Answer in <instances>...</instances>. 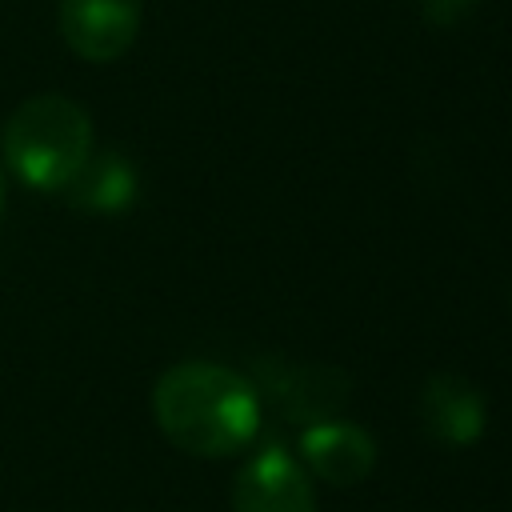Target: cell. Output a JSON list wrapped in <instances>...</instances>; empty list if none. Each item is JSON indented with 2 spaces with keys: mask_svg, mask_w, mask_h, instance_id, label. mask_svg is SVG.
<instances>
[{
  "mask_svg": "<svg viewBox=\"0 0 512 512\" xmlns=\"http://www.w3.org/2000/svg\"><path fill=\"white\" fill-rule=\"evenodd\" d=\"M236 512H316L308 472L276 444L260 448L232 484Z\"/></svg>",
  "mask_w": 512,
  "mask_h": 512,
  "instance_id": "cell-4",
  "label": "cell"
},
{
  "mask_svg": "<svg viewBox=\"0 0 512 512\" xmlns=\"http://www.w3.org/2000/svg\"><path fill=\"white\" fill-rule=\"evenodd\" d=\"M300 456L312 468V476L348 488L360 484L376 464V444L360 424L348 420H316L300 436Z\"/></svg>",
  "mask_w": 512,
  "mask_h": 512,
  "instance_id": "cell-7",
  "label": "cell"
},
{
  "mask_svg": "<svg viewBox=\"0 0 512 512\" xmlns=\"http://www.w3.org/2000/svg\"><path fill=\"white\" fill-rule=\"evenodd\" d=\"M136 184L140 180L132 160L108 148V152H92L60 192L72 208L84 212H124L136 200Z\"/></svg>",
  "mask_w": 512,
  "mask_h": 512,
  "instance_id": "cell-8",
  "label": "cell"
},
{
  "mask_svg": "<svg viewBox=\"0 0 512 512\" xmlns=\"http://www.w3.org/2000/svg\"><path fill=\"white\" fill-rule=\"evenodd\" d=\"M140 16V0H60V36L80 60L108 64L132 48Z\"/></svg>",
  "mask_w": 512,
  "mask_h": 512,
  "instance_id": "cell-3",
  "label": "cell"
},
{
  "mask_svg": "<svg viewBox=\"0 0 512 512\" xmlns=\"http://www.w3.org/2000/svg\"><path fill=\"white\" fill-rule=\"evenodd\" d=\"M0 216H4V176H0Z\"/></svg>",
  "mask_w": 512,
  "mask_h": 512,
  "instance_id": "cell-10",
  "label": "cell"
},
{
  "mask_svg": "<svg viewBox=\"0 0 512 512\" xmlns=\"http://www.w3.org/2000/svg\"><path fill=\"white\" fill-rule=\"evenodd\" d=\"M472 8L476 0H420V12L432 28H456Z\"/></svg>",
  "mask_w": 512,
  "mask_h": 512,
  "instance_id": "cell-9",
  "label": "cell"
},
{
  "mask_svg": "<svg viewBox=\"0 0 512 512\" xmlns=\"http://www.w3.org/2000/svg\"><path fill=\"white\" fill-rule=\"evenodd\" d=\"M0 144L8 168L28 188L60 192L92 156V120L76 100L60 92H40L4 120Z\"/></svg>",
  "mask_w": 512,
  "mask_h": 512,
  "instance_id": "cell-2",
  "label": "cell"
},
{
  "mask_svg": "<svg viewBox=\"0 0 512 512\" xmlns=\"http://www.w3.org/2000/svg\"><path fill=\"white\" fill-rule=\"evenodd\" d=\"M152 416L180 452L216 460L252 444L260 428V392L224 364L184 360L156 380Z\"/></svg>",
  "mask_w": 512,
  "mask_h": 512,
  "instance_id": "cell-1",
  "label": "cell"
},
{
  "mask_svg": "<svg viewBox=\"0 0 512 512\" xmlns=\"http://www.w3.org/2000/svg\"><path fill=\"white\" fill-rule=\"evenodd\" d=\"M264 392L292 420H328L344 408L352 380L332 364H280L264 372Z\"/></svg>",
  "mask_w": 512,
  "mask_h": 512,
  "instance_id": "cell-6",
  "label": "cell"
},
{
  "mask_svg": "<svg viewBox=\"0 0 512 512\" xmlns=\"http://www.w3.org/2000/svg\"><path fill=\"white\" fill-rule=\"evenodd\" d=\"M420 424L436 444L464 448L484 436V392L456 372H436L420 392Z\"/></svg>",
  "mask_w": 512,
  "mask_h": 512,
  "instance_id": "cell-5",
  "label": "cell"
}]
</instances>
